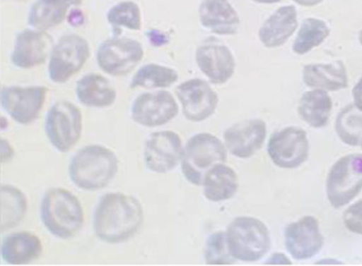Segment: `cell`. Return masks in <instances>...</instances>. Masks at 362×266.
I'll use <instances>...</instances> for the list:
<instances>
[{
    "mask_svg": "<svg viewBox=\"0 0 362 266\" xmlns=\"http://www.w3.org/2000/svg\"><path fill=\"white\" fill-rule=\"evenodd\" d=\"M41 218L49 232L64 240L73 238L84 223L80 200L63 188H53L45 193L41 205Z\"/></svg>",
    "mask_w": 362,
    "mask_h": 266,
    "instance_id": "3957f363",
    "label": "cell"
},
{
    "mask_svg": "<svg viewBox=\"0 0 362 266\" xmlns=\"http://www.w3.org/2000/svg\"><path fill=\"white\" fill-rule=\"evenodd\" d=\"M225 234L229 252L236 260L257 262L271 248L267 226L253 217H238L230 224Z\"/></svg>",
    "mask_w": 362,
    "mask_h": 266,
    "instance_id": "277c9868",
    "label": "cell"
},
{
    "mask_svg": "<svg viewBox=\"0 0 362 266\" xmlns=\"http://www.w3.org/2000/svg\"><path fill=\"white\" fill-rule=\"evenodd\" d=\"M69 6L46 0H37L28 15V24L37 30L46 31L60 25Z\"/></svg>",
    "mask_w": 362,
    "mask_h": 266,
    "instance_id": "f546056e",
    "label": "cell"
},
{
    "mask_svg": "<svg viewBox=\"0 0 362 266\" xmlns=\"http://www.w3.org/2000/svg\"><path fill=\"white\" fill-rule=\"evenodd\" d=\"M202 186L206 199L214 202L228 200L238 191V177L231 167L215 165L204 176Z\"/></svg>",
    "mask_w": 362,
    "mask_h": 266,
    "instance_id": "cb8c5ba5",
    "label": "cell"
},
{
    "mask_svg": "<svg viewBox=\"0 0 362 266\" xmlns=\"http://www.w3.org/2000/svg\"><path fill=\"white\" fill-rule=\"evenodd\" d=\"M204 258L209 265H230L236 261L229 252L226 234L216 232L209 236Z\"/></svg>",
    "mask_w": 362,
    "mask_h": 266,
    "instance_id": "1f68e13d",
    "label": "cell"
},
{
    "mask_svg": "<svg viewBox=\"0 0 362 266\" xmlns=\"http://www.w3.org/2000/svg\"><path fill=\"white\" fill-rule=\"evenodd\" d=\"M76 94L83 105L103 108L112 105L117 92L109 80L99 74H89L77 82Z\"/></svg>",
    "mask_w": 362,
    "mask_h": 266,
    "instance_id": "603a6c76",
    "label": "cell"
},
{
    "mask_svg": "<svg viewBox=\"0 0 362 266\" xmlns=\"http://www.w3.org/2000/svg\"><path fill=\"white\" fill-rule=\"evenodd\" d=\"M28 209L25 195L11 185L1 186V231L6 232L21 224Z\"/></svg>",
    "mask_w": 362,
    "mask_h": 266,
    "instance_id": "484cf974",
    "label": "cell"
},
{
    "mask_svg": "<svg viewBox=\"0 0 362 266\" xmlns=\"http://www.w3.org/2000/svg\"><path fill=\"white\" fill-rule=\"evenodd\" d=\"M361 147H362V145H361Z\"/></svg>",
    "mask_w": 362,
    "mask_h": 266,
    "instance_id": "7bdbcfd3",
    "label": "cell"
},
{
    "mask_svg": "<svg viewBox=\"0 0 362 266\" xmlns=\"http://www.w3.org/2000/svg\"><path fill=\"white\" fill-rule=\"evenodd\" d=\"M144 221L142 205L132 195L110 193L98 203L93 216L95 235L103 241L125 242L139 231Z\"/></svg>",
    "mask_w": 362,
    "mask_h": 266,
    "instance_id": "6da1fadb",
    "label": "cell"
},
{
    "mask_svg": "<svg viewBox=\"0 0 362 266\" xmlns=\"http://www.w3.org/2000/svg\"><path fill=\"white\" fill-rule=\"evenodd\" d=\"M335 127L342 143L354 147L361 146L362 111L355 104H349L340 111Z\"/></svg>",
    "mask_w": 362,
    "mask_h": 266,
    "instance_id": "f1b7e54d",
    "label": "cell"
},
{
    "mask_svg": "<svg viewBox=\"0 0 362 266\" xmlns=\"http://www.w3.org/2000/svg\"><path fill=\"white\" fill-rule=\"evenodd\" d=\"M267 123L260 119L245 120L233 124L223 133L225 145L240 159L255 155L266 140Z\"/></svg>",
    "mask_w": 362,
    "mask_h": 266,
    "instance_id": "2e32d148",
    "label": "cell"
},
{
    "mask_svg": "<svg viewBox=\"0 0 362 266\" xmlns=\"http://www.w3.org/2000/svg\"><path fill=\"white\" fill-rule=\"evenodd\" d=\"M179 80V74L173 68L158 64H146L135 73L131 88H163L173 85Z\"/></svg>",
    "mask_w": 362,
    "mask_h": 266,
    "instance_id": "83f0119b",
    "label": "cell"
},
{
    "mask_svg": "<svg viewBox=\"0 0 362 266\" xmlns=\"http://www.w3.org/2000/svg\"><path fill=\"white\" fill-rule=\"evenodd\" d=\"M309 152L307 133L296 126L273 133L268 144L271 160L283 169H297L308 160Z\"/></svg>",
    "mask_w": 362,
    "mask_h": 266,
    "instance_id": "30bf717a",
    "label": "cell"
},
{
    "mask_svg": "<svg viewBox=\"0 0 362 266\" xmlns=\"http://www.w3.org/2000/svg\"><path fill=\"white\" fill-rule=\"evenodd\" d=\"M302 6H314L321 4L324 0H293Z\"/></svg>",
    "mask_w": 362,
    "mask_h": 266,
    "instance_id": "ab89813d",
    "label": "cell"
},
{
    "mask_svg": "<svg viewBox=\"0 0 362 266\" xmlns=\"http://www.w3.org/2000/svg\"><path fill=\"white\" fill-rule=\"evenodd\" d=\"M268 264H281V265H289L291 264L290 260L287 258L285 254L276 253L273 254L271 258L267 260Z\"/></svg>",
    "mask_w": 362,
    "mask_h": 266,
    "instance_id": "74e56055",
    "label": "cell"
},
{
    "mask_svg": "<svg viewBox=\"0 0 362 266\" xmlns=\"http://www.w3.org/2000/svg\"><path fill=\"white\" fill-rule=\"evenodd\" d=\"M182 172L189 182L202 186L213 167L227 162L226 147L210 133L193 135L185 145L182 155Z\"/></svg>",
    "mask_w": 362,
    "mask_h": 266,
    "instance_id": "5b68a950",
    "label": "cell"
},
{
    "mask_svg": "<svg viewBox=\"0 0 362 266\" xmlns=\"http://www.w3.org/2000/svg\"><path fill=\"white\" fill-rule=\"evenodd\" d=\"M68 23L74 27H80L81 26L85 21V17L83 13L81 11V9H73V11L70 13L69 16H68Z\"/></svg>",
    "mask_w": 362,
    "mask_h": 266,
    "instance_id": "e575fe53",
    "label": "cell"
},
{
    "mask_svg": "<svg viewBox=\"0 0 362 266\" xmlns=\"http://www.w3.org/2000/svg\"><path fill=\"white\" fill-rule=\"evenodd\" d=\"M119 170L115 154L102 145L83 147L74 155L69 167L73 183L85 191L104 188L114 179Z\"/></svg>",
    "mask_w": 362,
    "mask_h": 266,
    "instance_id": "7a4b0ae2",
    "label": "cell"
},
{
    "mask_svg": "<svg viewBox=\"0 0 362 266\" xmlns=\"http://www.w3.org/2000/svg\"><path fill=\"white\" fill-rule=\"evenodd\" d=\"M176 95L187 120L202 122L211 116L219 102V97L210 85L200 78L185 82L176 87Z\"/></svg>",
    "mask_w": 362,
    "mask_h": 266,
    "instance_id": "7c38bea8",
    "label": "cell"
},
{
    "mask_svg": "<svg viewBox=\"0 0 362 266\" xmlns=\"http://www.w3.org/2000/svg\"><path fill=\"white\" fill-rule=\"evenodd\" d=\"M150 42L155 47H161L168 44V36L158 30H151L148 33Z\"/></svg>",
    "mask_w": 362,
    "mask_h": 266,
    "instance_id": "836d02e7",
    "label": "cell"
},
{
    "mask_svg": "<svg viewBox=\"0 0 362 266\" xmlns=\"http://www.w3.org/2000/svg\"><path fill=\"white\" fill-rule=\"evenodd\" d=\"M46 1L65 5L69 7L80 5L82 3V0H46Z\"/></svg>",
    "mask_w": 362,
    "mask_h": 266,
    "instance_id": "f35d334b",
    "label": "cell"
},
{
    "mask_svg": "<svg viewBox=\"0 0 362 266\" xmlns=\"http://www.w3.org/2000/svg\"><path fill=\"white\" fill-rule=\"evenodd\" d=\"M144 49L141 43L131 38L107 39L97 52V63L101 70L113 76L130 73L142 60Z\"/></svg>",
    "mask_w": 362,
    "mask_h": 266,
    "instance_id": "9c48e42d",
    "label": "cell"
},
{
    "mask_svg": "<svg viewBox=\"0 0 362 266\" xmlns=\"http://www.w3.org/2000/svg\"><path fill=\"white\" fill-rule=\"evenodd\" d=\"M332 108V102L327 92L315 90L302 95L298 114L310 126L320 129L327 125Z\"/></svg>",
    "mask_w": 362,
    "mask_h": 266,
    "instance_id": "d4e9b609",
    "label": "cell"
},
{
    "mask_svg": "<svg viewBox=\"0 0 362 266\" xmlns=\"http://www.w3.org/2000/svg\"><path fill=\"white\" fill-rule=\"evenodd\" d=\"M52 37L45 31L25 29L16 35L12 62L25 70L42 65L52 52Z\"/></svg>",
    "mask_w": 362,
    "mask_h": 266,
    "instance_id": "ac0fdd59",
    "label": "cell"
},
{
    "mask_svg": "<svg viewBox=\"0 0 362 266\" xmlns=\"http://www.w3.org/2000/svg\"><path fill=\"white\" fill-rule=\"evenodd\" d=\"M344 222L349 231L362 235V200L349 207L344 215Z\"/></svg>",
    "mask_w": 362,
    "mask_h": 266,
    "instance_id": "d6a6232c",
    "label": "cell"
},
{
    "mask_svg": "<svg viewBox=\"0 0 362 266\" xmlns=\"http://www.w3.org/2000/svg\"><path fill=\"white\" fill-rule=\"evenodd\" d=\"M298 27V12L295 6H281L261 26L259 37L267 48L285 44Z\"/></svg>",
    "mask_w": 362,
    "mask_h": 266,
    "instance_id": "ffe728a7",
    "label": "cell"
},
{
    "mask_svg": "<svg viewBox=\"0 0 362 266\" xmlns=\"http://www.w3.org/2000/svg\"><path fill=\"white\" fill-rule=\"evenodd\" d=\"M302 76L305 84L315 90L337 92L348 87V75L341 61L306 65Z\"/></svg>",
    "mask_w": 362,
    "mask_h": 266,
    "instance_id": "44dd1931",
    "label": "cell"
},
{
    "mask_svg": "<svg viewBox=\"0 0 362 266\" xmlns=\"http://www.w3.org/2000/svg\"><path fill=\"white\" fill-rule=\"evenodd\" d=\"M252 1L259 4H274L281 2L282 0H252Z\"/></svg>",
    "mask_w": 362,
    "mask_h": 266,
    "instance_id": "60d3db41",
    "label": "cell"
},
{
    "mask_svg": "<svg viewBox=\"0 0 362 266\" xmlns=\"http://www.w3.org/2000/svg\"><path fill=\"white\" fill-rule=\"evenodd\" d=\"M42 244L35 234L17 232L6 236L1 246L3 260L11 265H25L39 258L42 253Z\"/></svg>",
    "mask_w": 362,
    "mask_h": 266,
    "instance_id": "7402d4cb",
    "label": "cell"
},
{
    "mask_svg": "<svg viewBox=\"0 0 362 266\" xmlns=\"http://www.w3.org/2000/svg\"><path fill=\"white\" fill-rule=\"evenodd\" d=\"M82 114L73 103L62 101L48 111L45 119L47 139L62 153L69 152L79 142L82 133Z\"/></svg>",
    "mask_w": 362,
    "mask_h": 266,
    "instance_id": "52a82bcc",
    "label": "cell"
},
{
    "mask_svg": "<svg viewBox=\"0 0 362 266\" xmlns=\"http://www.w3.org/2000/svg\"><path fill=\"white\" fill-rule=\"evenodd\" d=\"M14 151L11 145L6 140H1V162L5 163L12 159Z\"/></svg>",
    "mask_w": 362,
    "mask_h": 266,
    "instance_id": "d590c367",
    "label": "cell"
},
{
    "mask_svg": "<svg viewBox=\"0 0 362 266\" xmlns=\"http://www.w3.org/2000/svg\"><path fill=\"white\" fill-rule=\"evenodd\" d=\"M90 55L89 43L76 35L63 36L52 49L48 73L56 83H64L79 73Z\"/></svg>",
    "mask_w": 362,
    "mask_h": 266,
    "instance_id": "ba28073f",
    "label": "cell"
},
{
    "mask_svg": "<svg viewBox=\"0 0 362 266\" xmlns=\"http://www.w3.org/2000/svg\"><path fill=\"white\" fill-rule=\"evenodd\" d=\"M352 95L354 98V104L362 111V76L352 90Z\"/></svg>",
    "mask_w": 362,
    "mask_h": 266,
    "instance_id": "8d00e7d4",
    "label": "cell"
},
{
    "mask_svg": "<svg viewBox=\"0 0 362 266\" xmlns=\"http://www.w3.org/2000/svg\"><path fill=\"white\" fill-rule=\"evenodd\" d=\"M107 22L119 32L121 27L139 31L141 28V11L138 4L132 1L117 4L107 12Z\"/></svg>",
    "mask_w": 362,
    "mask_h": 266,
    "instance_id": "4dcf8cb0",
    "label": "cell"
},
{
    "mask_svg": "<svg viewBox=\"0 0 362 266\" xmlns=\"http://www.w3.org/2000/svg\"><path fill=\"white\" fill-rule=\"evenodd\" d=\"M179 107L168 92L158 91L140 95L132 108V119L146 127H156L168 123L178 115Z\"/></svg>",
    "mask_w": 362,
    "mask_h": 266,
    "instance_id": "4fadbf2b",
    "label": "cell"
},
{
    "mask_svg": "<svg viewBox=\"0 0 362 266\" xmlns=\"http://www.w3.org/2000/svg\"><path fill=\"white\" fill-rule=\"evenodd\" d=\"M362 190V154L341 157L329 172L327 195L330 205L340 209L354 200Z\"/></svg>",
    "mask_w": 362,
    "mask_h": 266,
    "instance_id": "8992f818",
    "label": "cell"
},
{
    "mask_svg": "<svg viewBox=\"0 0 362 266\" xmlns=\"http://www.w3.org/2000/svg\"><path fill=\"white\" fill-rule=\"evenodd\" d=\"M47 91L44 86L6 87L1 90V104L18 123L30 124L40 114Z\"/></svg>",
    "mask_w": 362,
    "mask_h": 266,
    "instance_id": "8fae6325",
    "label": "cell"
},
{
    "mask_svg": "<svg viewBox=\"0 0 362 266\" xmlns=\"http://www.w3.org/2000/svg\"><path fill=\"white\" fill-rule=\"evenodd\" d=\"M359 42H360L361 44L362 45V29L359 33Z\"/></svg>",
    "mask_w": 362,
    "mask_h": 266,
    "instance_id": "b9f144b4",
    "label": "cell"
},
{
    "mask_svg": "<svg viewBox=\"0 0 362 266\" xmlns=\"http://www.w3.org/2000/svg\"><path fill=\"white\" fill-rule=\"evenodd\" d=\"M285 241L286 249L293 259L305 260L320 253L325 238L315 217L307 215L287 226Z\"/></svg>",
    "mask_w": 362,
    "mask_h": 266,
    "instance_id": "5bb4252c",
    "label": "cell"
},
{
    "mask_svg": "<svg viewBox=\"0 0 362 266\" xmlns=\"http://www.w3.org/2000/svg\"><path fill=\"white\" fill-rule=\"evenodd\" d=\"M330 34L327 23L320 19L308 18L303 22L298 34L293 44V52L304 55L320 46Z\"/></svg>",
    "mask_w": 362,
    "mask_h": 266,
    "instance_id": "4316f807",
    "label": "cell"
},
{
    "mask_svg": "<svg viewBox=\"0 0 362 266\" xmlns=\"http://www.w3.org/2000/svg\"><path fill=\"white\" fill-rule=\"evenodd\" d=\"M199 15L203 27L214 34L233 35L239 31L240 19L229 0H203Z\"/></svg>",
    "mask_w": 362,
    "mask_h": 266,
    "instance_id": "d6986e66",
    "label": "cell"
},
{
    "mask_svg": "<svg viewBox=\"0 0 362 266\" xmlns=\"http://www.w3.org/2000/svg\"><path fill=\"white\" fill-rule=\"evenodd\" d=\"M182 146L180 136L173 131L152 133L144 147L146 167L155 173L171 171L182 159Z\"/></svg>",
    "mask_w": 362,
    "mask_h": 266,
    "instance_id": "9a60e30c",
    "label": "cell"
},
{
    "mask_svg": "<svg viewBox=\"0 0 362 266\" xmlns=\"http://www.w3.org/2000/svg\"><path fill=\"white\" fill-rule=\"evenodd\" d=\"M195 60L199 70L214 85L228 82L236 68V61L230 49L218 43L210 42L199 47Z\"/></svg>",
    "mask_w": 362,
    "mask_h": 266,
    "instance_id": "e0dca14e",
    "label": "cell"
}]
</instances>
